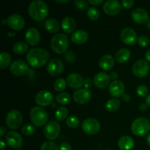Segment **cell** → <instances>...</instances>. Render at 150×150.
<instances>
[{"label":"cell","mask_w":150,"mask_h":150,"mask_svg":"<svg viewBox=\"0 0 150 150\" xmlns=\"http://www.w3.org/2000/svg\"><path fill=\"white\" fill-rule=\"evenodd\" d=\"M49 53L42 48H32L26 54V59L29 65L38 68L45 65L49 59Z\"/></svg>","instance_id":"1"},{"label":"cell","mask_w":150,"mask_h":150,"mask_svg":"<svg viewBox=\"0 0 150 150\" xmlns=\"http://www.w3.org/2000/svg\"><path fill=\"white\" fill-rule=\"evenodd\" d=\"M29 15L33 20L41 21L48 15V7L46 3L41 0L32 1L28 8Z\"/></svg>","instance_id":"2"},{"label":"cell","mask_w":150,"mask_h":150,"mask_svg":"<svg viewBox=\"0 0 150 150\" xmlns=\"http://www.w3.org/2000/svg\"><path fill=\"white\" fill-rule=\"evenodd\" d=\"M69 45V40L67 35L59 33L54 35L51 41V46L57 54H64Z\"/></svg>","instance_id":"3"},{"label":"cell","mask_w":150,"mask_h":150,"mask_svg":"<svg viewBox=\"0 0 150 150\" xmlns=\"http://www.w3.org/2000/svg\"><path fill=\"white\" fill-rule=\"evenodd\" d=\"M132 132L137 136H144L150 131V121L145 117H139L133 122Z\"/></svg>","instance_id":"4"},{"label":"cell","mask_w":150,"mask_h":150,"mask_svg":"<svg viewBox=\"0 0 150 150\" xmlns=\"http://www.w3.org/2000/svg\"><path fill=\"white\" fill-rule=\"evenodd\" d=\"M29 115L32 123L38 127L44 125L48 121V114L43 108L40 106L33 107L31 109Z\"/></svg>","instance_id":"5"},{"label":"cell","mask_w":150,"mask_h":150,"mask_svg":"<svg viewBox=\"0 0 150 150\" xmlns=\"http://www.w3.org/2000/svg\"><path fill=\"white\" fill-rule=\"evenodd\" d=\"M23 117L21 113L18 110H11L7 113L5 118V122L7 127L12 130H16L22 124Z\"/></svg>","instance_id":"6"},{"label":"cell","mask_w":150,"mask_h":150,"mask_svg":"<svg viewBox=\"0 0 150 150\" xmlns=\"http://www.w3.org/2000/svg\"><path fill=\"white\" fill-rule=\"evenodd\" d=\"M61 132L60 125L57 121H51L45 125L43 133L47 139L54 141L59 136Z\"/></svg>","instance_id":"7"},{"label":"cell","mask_w":150,"mask_h":150,"mask_svg":"<svg viewBox=\"0 0 150 150\" xmlns=\"http://www.w3.org/2000/svg\"><path fill=\"white\" fill-rule=\"evenodd\" d=\"M82 130L88 135L97 134L100 130V124L95 118H87L82 122Z\"/></svg>","instance_id":"8"},{"label":"cell","mask_w":150,"mask_h":150,"mask_svg":"<svg viewBox=\"0 0 150 150\" xmlns=\"http://www.w3.org/2000/svg\"><path fill=\"white\" fill-rule=\"evenodd\" d=\"M149 64L145 59H139L134 63L133 66V73L138 78H144L149 73Z\"/></svg>","instance_id":"9"},{"label":"cell","mask_w":150,"mask_h":150,"mask_svg":"<svg viewBox=\"0 0 150 150\" xmlns=\"http://www.w3.org/2000/svg\"><path fill=\"white\" fill-rule=\"evenodd\" d=\"M10 70L14 76H21L32 70L29 68L26 62L21 59H17L13 61L10 64Z\"/></svg>","instance_id":"10"},{"label":"cell","mask_w":150,"mask_h":150,"mask_svg":"<svg viewBox=\"0 0 150 150\" xmlns=\"http://www.w3.org/2000/svg\"><path fill=\"white\" fill-rule=\"evenodd\" d=\"M122 41L126 45H133L138 41L137 34L136 31L130 27H126L122 30L120 34Z\"/></svg>","instance_id":"11"},{"label":"cell","mask_w":150,"mask_h":150,"mask_svg":"<svg viewBox=\"0 0 150 150\" xmlns=\"http://www.w3.org/2000/svg\"><path fill=\"white\" fill-rule=\"evenodd\" d=\"M35 102L41 107H45L51 105L54 100V96L49 91H40L35 96Z\"/></svg>","instance_id":"12"},{"label":"cell","mask_w":150,"mask_h":150,"mask_svg":"<svg viewBox=\"0 0 150 150\" xmlns=\"http://www.w3.org/2000/svg\"><path fill=\"white\" fill-rule=\"evenodd\" d=\"M6 142L13 149H18L23 145V139L18 133L10 131L6 135Z\"/></svg>","instance_id":"13"},{"label":"cell","mask_w":150,"mask_h":150,"mask_svg":"<svg viewBox=\"0 0 150 150\" xmlns=\"http://www.w3.org/2000/svg\"><path fill=\"white\" fill-rule=\"evenodd\" d=\"M48 73L52 76H58L64 70V64L59 59H53L47 66Z\"/></svg>","instance_id":"14"},{"label":"cell","mask_w":150,"mask_h":150,"mask_svg":"<svg viewBox=\"0 0 150 150\" xmlns=\"http://www.w3.org/2000/svg\"><path fill=\"white\" fill-rule=\"evenodd\" d=\"M122 10V5L117 0H108L103 4V11L109 16H115Z\"/></svg>","instance_id":"15"},{"label":"cell","mask_w":150,"mask_h":150,"mask_svg":"<svg viewBox=\"0 0 150 150\" xmlns=\"http://www.w3.org/2000/svg\"><path fill=\"white\" fill-rule=\"evenodd\" d=\"M110 81L111 77L109 75L103 72H100L94 77V84L98 89H103L110 85Z\"/></svg>","instance_id":"16"},{"label":"cell","mask_w":150,"mask_h":150,"mask_svg":"<svg viewBox=\"0 0 150 150\" xmlns=\"http://www.w3.org/2000/svg\"><path fill=\"white\" fill-rule=\"evenodd\" d=\"M7 24L14 30H21L25 25L24 19L18 14H12L8 17L7 20Z\"/></svg>","instance_id":"17"},{"label":"cell","mask_w":150,"mask_h":150,"mask_svg":"<svg viewBox=\"0 0 150 150\" xmlns=\"http://www.w3.org/2000/svg\"><path fill=\"white\" fill-rule=\"evenodd\" d=\"M92 98V94L89 89H79L73 94V100L79 104H85L89 102Z\"/></svg>","instance_id":"18"},{"label":"cell","mask_w":150,"mask_h":150,"mask_svg":"<svg viewBox=\"0 0 150 150\" xmlns=\"http://www.w3.org/2000/svg\"><path fill=\"white\" fill-rule=\"evenodd\" d=\"M131 17L133 20L136 23L139 24H144L145 23H147L149 19V14L147 11L143 8L138 7L133 10L131 13Z\"/></svg>","instance_id":"19"},{"label":"cell","mask_w":150,"mask_h":150,"mask_svg":"<svg viewBox=\"0 0 150 150\" xmlns=\"http://www.w3.org/2000/svg\"><path fill=\"white\" fill-rule=\"evenodd\" d=\"M108 92L110 95L115 98H120L124 95L125 85L122 81L119 80L114 81L108 86Z\"/></svg>","instance_id":"20"},{"label":"cell","mask_w":150,"mask_h":150,"mask_svg":"<svg viewBox=\"0 0 150 150\" xmlns=\"http://www.w3.org/2000/svg\"><path fill=\"white\" fill-rule=\"evenodd\" d=\"M26 41L30 45H36L40 40V34L38 29L35 27H30L27 29L25 35Z\"/></svg>","instance_id":"21"},{"label":"cell","mask_w":150,"mask_h":150,"mask_svg":"<svg viewBox=\"0 0 150 150\" xmlns=\"http://www.w3.org/2000/svg\"><path fill=\"white\" fill-rule=\"evenodd\" d=\"M67 83L72 89H76L78 90L83 86V79L79 73H73L67 76Z\"/></svg>","instance_id":"22"},{"label":"cell","mask_w":150,"mask_h":150,"mask_svg":"<svg viewBox=\"0 0 150 150\" xmlns=\"http://www.w3.org/2000/svg\"><path fill=\"white\" fill-rule=\"evenodd\" d=\"M88 39H89V34L83 29H79V30L75 31L71 35V40L78 45L85 43L88 40Z\"/></svg>","instance_id":"23"},{"label":"cell","mask_w":150,"mask_h":150,"mask_svg":"<svg viewBox=\"0 0 150 150\" xmlns=\"http://www.w3.org/2000/svg\"><path fill=\"white\" fill-rule=\"evenodd\" d=\"M118 146L121 150H132L135 146L134 140L130 136H122L118 141Z\"/></svg>","instance_id":"24"},{"label":"cell","mask_w":150,"mask_h":150,"mask_svg":"<svg viewBox=\"0 0 150 150\" xmlns=\"http://www.w3.org/2000/svg\"><path fill=\"white\" fill-rule=\"evenodd\" d=\"M62 28L65 33L70 34L75 31L76 28V22L72 17H66L62 21Z\"/></svg>","instance_id":"25"},{"label":"cell","mask_w":150,"mask_h":150,"mask_svg":"<svg viewBox=\"0 0 150 150\" xmlns=\"http://www.w3.org/2000/svg\"><path fill=\"white\" fill-rule=\"evenodd\" d=\"M99 65L100 68L104 70H110L114 65V57L110 54H105L100 58L99 61Z\"/></svg>","instance_id":"26"},{"label":"cell","mask_w":150,"mask_h":150,"mask_svg":"<svg viewBox=\"0 0 150 150\" xmlns=\"http://www.w3.org/2000/svg\"><path fill=\"white\" fill-rule=\"evenodd\" d=\"M130 51L127 48H120L115 54V59L117 62L125 63L130 59Z\"/></svg>","instance_id":"27"},{"label":"cell","mask_w":150,"mask_h":150,"mask_svg":"<svg viewBox=\"0 0 150 150\" xmlns=\"http://www.w3.org/2000/svg\"><path fill=\"white\" fill-rule=\"evenodd\" d=\"M44 24L46 30L51 33H56L59 29V23L54 18L47 19Z\"/></svg>","instance_id":"28"},{"label":"cell","mask_w":150,"mask_h":150,"mask_svg":"<svg viewBox=\"0 0 150 150\" xmlns=\"http://www.w3.org/2000/svg\"><path fill=\"white\" fill-rule=\"evenodd\" d=\"M120 106V101L116 98L110 99L105 104V108L109 112H114L119 109Z\"/></svg>","instance_id":"29"},{"label":"cell","mask_w":150,"mask_h":150,"mask_svg":"<svg viewBox=\"0 0 150 150\" xmlns=\"http://www.w3.org/2000/svg\"><path fill=\"white\" fill-rule=\"evenodd\" d=\"M11 62V56L7 52H1L0 54V68L4 69L8 67Z\"/></svg>","instance_id":"30"},{"label":"cell","mask_w":150,"mask_h":150,"mask_svg":"<svg viewBox=\"0 0 150 150\" xmlns=\"http://www.w3.org/2000/svg\"><path fill=\"white\" fill-rule=\"evenodd\" d=\"M13 51L16 53V54H19L21 55L26 53L28 50V45L24 42H17L14 44L13 45Z\"/></svg>","instance_id":"31"},{"label":"cell","mask_w":150,"mask_h":150,"mask_svg":"<svg viewBox=\"0 0 150 150\" xmlns=\"http://www.w3.org/2000/svg\"><path fill=\"white\" fill-rule=\"evenodd\" d=\"M68 116V110L65 107H59L55 112V117L59 121H63Z\"/></svg>","instance_id":"32"},{"label":"cell","mask_w":150,"mask_h":150,"mask_svg":"<svg viewBox=\"0 0 150 150\" xmlns=\"http://www.w3.org/2000/svg\"><path fill=\"white\" fill-rule=\"evenodd\" d=\"M56 100L61 105H66L70 101V96L67 92H61L57 95Z\"/></svg>","instance_id":"33"},{"label":"cell","mask_w":150,"mask_h":150,"mask_svg":"<svg viewBox=\"0 0 150 150\" xmlns=\"http://www.w3.org/2000/svg\"><path fill=\"white\" fill-rule=\"evenodd\" d=\"M66 125L70 128L74 129L79 127L80 125V121L78 117H75V116H70V117H67L66 120Z\"/></svg>","instance_id":"34"},{"label":"cell","mask_w":150,"mask_h":150,"mask_svg":"<svg viewBox=\"0 0 150 150\" xmlns=\"http://www.w3.org/2000/svg\"><path fill=\"white\" fill-rule=\"evenodd\" d=\"M54 88L57 92H62L66 88V81L64 79H57L54 83Z\"/></svg>","instance_id":"35"},{"label":"cell","mask_w":150,"mask_h":150,"mask_svg":"<svg viewBox=\"0 0 150 150\" xmlns=\"http://www.w3.org/2000/svg\"><path fill=\"white\" fill-rule=\"evenodd\" d=\"M21 132L24 136H30L36 132V128L32 125L26 124L23 126V127L21 129Z\"/></svg>","instance_id":"36"},{"label":"cell","mask_w":150,"mask_h":150,"mask_svg":"<svg viewBox=\"0 0 150 150\" xmlns=\"http://www.w3.org/2000/svg\"><path fill=\"white\" fill-rule=\"evenodd\" d=\"M87 16L91 20H96L100 16V12L95 7H90L87 10Z\"/></svg>","instance_id":"37"},{"label":"cell","mask_w":150,"mask_h":150,"mask_svg":"<svg viewBox=\"0 0 150 150\" xmlns=\"http://www.w3.org/2000/svg\"><path fill=\"white\" fill-rule=\"evenodd\" d=\"M40 150H59V148L54 142H45L41 145Z\"/></svg>","instance_id":"38"},{"label":"cell","mask_w":150,"mask_h":150,"mask_svg":"<svg viewBox=\"0 0 150 150\" xmlns=\"http://www.w3.org/2000/svg\"><path fill=\"white\" fill-rule=\"evenodd\" d=\"M136 93L141 98H144V97L148 96L149 93V89L145 85H139L136 89Z\"/></svg>","instance_id":"39"},{"label":"cell","mask_w":150,"mask_h":150,"mask_svg":"<svg viewBox=\"0 0 150 150\" xmlns=\"http://www.w3.org/2000/svg\"><path fill=\"white\" fill-rule=\"evenodd\" d=\"M138 43L142 47H146L147 46L150 42V39L148 36L146 35H141L139 38H138Z\"/></svg>","instance_id":"40"},{"label":"cell","mask_w":150,"mask_h":150,"mask_svg":"<svg viewBox=\"0 0 150 150\" xmlns=\"http://www.w3.org/2000/svg\"><path fill=\"white\" fill-rule=\"evenodd\" d=\"M74 4L81 10H85L88 7V2L83 0H76L74 1Z\"/></svg>","instance_id":"41"},{"label":"cell","mask_w":150,"mask_h":150,"mask_svg":"<svg viewBox=\"0 0 150 150\" xmlns=\"http://www.w3.org/2000/svg\"><path fill=\"white\" fill-rule=\"evenodd\" d=\"M64 58L65 59V60L68 62H72L75 60V54L73 51H66L64 53Z\"/></svg>","instance_id":"42"},{"label":"cell","mask_w":150,"mask_h":150,"mask_svg":"<svg viewBox=\"0 0 150 150\" xmlns=\"http://www.w3.org/2000/svg\"><path fill=\"white\" fill-rule=\"evenodd\" d=\"M133 4H134L133 0H122V6H123V7L126 9H129L133 7Z\"/></svg>","instance_id":"43"},{"label":"cell","mask_w":150,"mask_h":150,"mask_svg":"<svg viewBox=\"0 0 150 150\" xmlns=\"http://www.w3.org/2000/svg\"><path fill=\"white\" fill-rule=\"evenodd\" d=\"M92 81L89 78H86V79H85L84 80H83V86H84V89H89V88H90L91 86H92Z\"/></svg>","instance_id":"44"},{"label":"cell","mask_w":150,"mask_h":150,"mask_svg":"<svg viewBox=\"0 0 150 150\" xmlns=\"http://www.w3.org/2000/svg\"><path fill=\"white\" fill-rule=\"evenodd\" d=\"M59 150H72V147L69 144L64 142L59 146Z\"/></svg>","instance_id":"45"},{"label":"cell","mask_w":150,"mask_h":150,"mask_svg":"<svg viewBox=\"0 0 150 150\" xmlns=\"http://www.w3.org/2000/svg\"><path fill=\"white\" fill-rule=\"evenodd\" d=\"M88 2L94 6H98V5H100V4H101L102 3H103L104 1L103 0H89Z\"/></svg>","instance_id":"46"},{"label":"cell","mask_w":150,"mask_h":150,"mask_svg":"<svg viewBox=\"0 0 150 150\" xmlns=\"http://www.w3.org/2000/svg\"><path fill=\"white\" fill-rule=\"evenodd\" d=\"M109 76H110V77H111V79H113V80L116 81V79L118 78L119 75H118V73H117V72L113 71V72H111V73H110Z\"/></svg>","instance_id":"47"},{"label":"cell","mask_w":150,"mask_h":150,"mask_svg":"<svg viewBox=\"0 0 150 150\" xmlns=\"http://www.w3.org/2000/svg\"><path fill=\"white\" fill-rule=\"evenodd\" d=\"M122 98L123 101H125V102H129V101L130 100V96L128 94L125 93L124 95L122 96Z\"/></svg>","instance_id":"48"},{"label":"cell","mask_w":150,"mask_h":150,"mask_svg":"<svg viewBox=\"0 0 150 150\" xmlns=\"http://www.w3.org/2000/svg\"><path fill=\"white\" fill-rule=\"evenodd\" d=\"M147 108H148V105H146V103H142V104H140L139 106V108L142 111H146V110H147Z\"/></svg>","instance_id":"49"},{"label":"cell","mask_w":150,"mask_h":150,"mask_svg":"<svg viewBox=\"0 0 150 150\" xmlns=\"http://www.w3.org/2000/svg\"><path fill=\"white\" fill-rule=\"evenodd\" d=\"M6 130H7V129H6L4 126H1V127H0V136H1V137L4 136V134L6 133Z\"/></svg>","instance_id":"50"},{"label":"cell","mask_w":150,"mask_h":150,"mask_svg":"<svg viewBox=\"0 0 150 150\" xmlns=\"http://www.w3.org/2000/svg\"><path fill=\"white\" fill-rule=\"evenodd\" d=\"M145 59L147 62H150V49L148 50L145 54Z\"/></svg>","instance_id":"51"},{"label":"cell","mask_w":150,"mask_h":150,"mask_svg":"<svg viewBox=\"0 0 150 150\" xmlns=\"http://www.w3.org/2000/svg\"><path fill=\"white\" fill-rule=\"evenodd\" d=\"M4 148H5V143H4V142L2 139H1L0 140V149L3 150Z\"/></svg>","instance_id":"52"},{"label":"cell","mask_w":150,"mask_h":150,"mask_svg":"<svg viewBox=\"0 0 150 150\" xmlns=\"http://www.w3.org/2000/svg\"><path fill=\"white\" fill-rule=\"evenodd\" d=\"M146 104L148 105V107H149L150 108V95H149L147 97H146Z\"/></svg>","instance_id":"53"},{"label":"cell","mask_w":150,"mask_h":150,"mask_svg":"<svg viewBox=\"0 0 150 150\" xmlns=\"http://www.w3.org/2000/svg\"><path fill=\"white\" fill-rule=\"evenodd\" d=\"M146 144H148V146H150V133L146 137Z\"/></svg>","instance_id":"54"},{"label":"cell","mask_w":150,"mask_h":150,"mask_svg":"<svg viewBox=\"0 0 150 150\" xmlns=\"http://www.w3.org/2000/svg\"><path fill=\"white\" fill-rule=\"evenodd\" d=\"M57 2H59V3H65L68 1V0H62V1H60V0H56Z\"/></svg>","instance_id":"55"},{"label":"cell","mask_w":150,"mask_h":150,"mask_svg":"<svg viewBox=\"0 0 150 150\" xmlns=\"http://www.w3.org/2000/svg\"><path fill=\"white\" fill-rule=\"evenodd\" d=\"M146 26H147L148 29H149V30H150V19H149V21H148L147 23H146Z\"/></svg>","instance_id":"56"},{"label":"cell","mask_w":150,"mask_h":150,"mask_svg":"<svg viewBox=\"0 0 150 150\" xmlns=\"http://www.w3.org/2000/svg\"><path fill=\"white\" fill-rule=\"evenodd\" d=\"M4 22H6V23H7V21H5V20H3L2 21H1V23H2V24H5V23H4Z\"/></svg>","instance_id":"57"},{"label":"cell","mask_w":150,"mask_h":150,"mask_svg":"<svg viewBox=\"0 0 150 150\" xmlns=\"http://www.w3.org/2000/svg\"><path fill=\"white\" fill-rule=\"evenodd\" d=\"M17 150H22V149H17Z\"/></svg>","instance_id":"58"}]
</instances>
